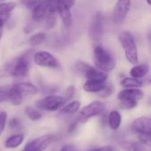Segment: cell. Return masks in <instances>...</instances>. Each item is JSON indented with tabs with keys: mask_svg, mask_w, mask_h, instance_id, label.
Listing matches in <instances>:
<instances>
[{
	"mask_svg": "<svg viewBox=\"0 0 151 151\" xmlns=\"http://www.w3.org/2000/svg\"><path fill=\"white\" fill-rule=\"evenodd\" d=\"M30 68L29 59L27 56H20L11 59L4 64L0 68V76H12L14 78H23L28 74Z\"/></svg>",
	"mask_w": 151,
	"mask_h": 151,
	"instance_id": "obj_1",
	"label": "cell"
},
{
	"mask_svg": "<svg viewBox=\"0 0 151 151\" xmlns=\"http://www.w3.org/2000/svg\"><path fill=\"white\" fill-rule=\"evenodd\" d=\"M119 40L125 50V55L127 61L133 65H137L139 62V56L134 35L128 31H124L119 35Z\"/></svg>",
	"mask_w": 151,
	"mask_h": 151,
	"instance_id": "obj_2",
	"label": "cell"
},
{
	"mask_svg": "<svg viewBox=\"0 0 151 151\" xmlns=\"http://www.w3.org/2000/svg\"><path fill=\"white\" fill-rule=\"evenodd\" d=\"M94 61L96 68L108 73L116 67V61L111 55L102 46L97 45L94 49Z\"/></svg>",
	"mask_w": 151,
	"mask_h": 151,
	"instance_id": "obj_3",
	"label": "cell"
},
{
	"mask_svg": "<svg viewBox=\"0 0 151 151\" xmlns=\"http://www.w3.org/2000/svg\"><path fill=\"white\" fill-rule=\"evenodd\" d=\"M58 0H42L38 3L33 9V19L41 21L47 18L50 14L57 12Z\"/></svg>",
	"mask_w": 151,
	"mask_h": 151,
	"instance_id": "obj_4",
	"label": "cell"
},
{
	"mask_svg": "<svg viewBox=\"0 0 151 151\" xmlns=\"http://www.w3.org/2000/svg\"><path fill=\"white\" fill-rule=\"evenodd\" d=\"M104 110H105V105L104 103L100 101L92 102L80 111L77 117V121L79 123H86L90 119L97 117L102 113H104Z\"/></svg>",
	"mask_w": 151,
	"mask_h": 151,
	"instance_id": "obj_5",
	"label": "cell"
},
{
	"mask_svg": "<svg viewBox=\"0 0 151 151\" xmlns=\"http://www.w3.org/2000/svg\"><path fill=\"white\" fill-rule=\"evenodd\" d=\"M66 103L65 97L60 96H48L35 102V107L46 111H56L60 110Z\"/></svg>",
	"mask_w": 151,
	"mask_h": 151,
	"instance_id": "obj_6",
	"label": "cell"
},
{
	"mask_svg": "<svg viewBox=\"0 0 151 151\" xmlns=\"http://www.w3.org/2000/svg\"><path fill=\"white\" fill-rule=\"evenodd\" d=\"M35 63L42 67H48L51 69H57L59 67V62L58 59L48 51H37L34 55Z\"/></svg>",
	"mask_w": 151,
	"mask_h": 151,
	"instance_id": "obj_7",
	"label": "cell"
},
{
	"mask_svg": "<svg viewBox=\"0 0 151 151\" xmlns=\"http://www.w3.org/2000/svg\"><path fill=\"white\" fill-rule=\"evenodd\" d=\"M131 8V0H118L113 10V21L116 24H121L126 19Z\"/></svg>",
	"mask_w": 151,
	"mask_h": 151,
	"instance_id": "obj_8",
	"label": "cell"
},
{
	"mask_svg": "<svg viewBox=\"0 0 151 151\" xmlns=\"http://www.w3.org/2000/svg\"><path fill=\"white\" fill-rule=\"evenodd\" d=\"M54 135L45 134L27 142L23 151H44L53 142Z\"/></svg>",
	"mask_w": 151,
	"mask_h": 151,
	"instance_id": "obj_9",
	"label": "cell"
},
{
	"mask_svg": "<svg viewBox=\"0 0 151 151\" xmlns=\"http://www.w3.org/2000/svg\"><path fill=\"white\" fill-rule=\"evenodd\" d=\"M104 32V25H103V15L101 12H96L94 16V19L89 27V36L90 38L96 42H100Z\"/></svg>",
	"mask_w": 151,
	"mask_h": 151,
	"instance_id": "obj_10",
	"label": "cell"
},
{
	"mask_svg": "<svg viewBox=\"0 0 151 151\" xmlns=\"http://www.w3.org/2000/svg\"><path fill=\"white\" fill-rule=\"evenodd\" d=\"M132 129L139 134H151V119L141 117L136 119L132 124Z\"/></svg>",
	"mask_w": 151,
	"mask_h": 151,
	"instance_id": "obj_11",
	"label": "cell"
},
{
	"mask_svg": "<svg viewBox=\"0 0 151 151\" xmlns=\"http://www.w3.org/2000/svg\"><path fill=\"white\" fill-rule=\"evenodd\" d=\"M82 75L87 80H95V81H106L108 75L106 73L99 70L98 68H96L91 65H88Z\"/></svg>",
	"mask_w": 151,
	"mask_h": 151,
	"instance_id": "obj_12",
	"label": "cell"
},
{
	"mask_svg": "<svg viewBox=\"0 0 151 151\" xmlns=\"http://www.w3.org/2000/svg\"><path fill=\"white\" fill-rule=\"evenodd\" d=\"M144 96V93L139 89V88H126L121 90L118 94V98L119 100H125V99H129V100H141Z\"/></svg>",
	"mask_w": 151,
	"mask_h": 151,
	"instance_id": "obj_13",
	"label": "cell"
},
{
	"mask_svg": "<svg viewBox=\"0 0 151 151\" xmlns=\"http://www.w3.org/2000/svg\"><path fill=\"white\" fill-rule=\"evenodd\" d=\"M57 12L59 14L61 20L65 27H70L73 23V17L71 13V8L58 2Z\"/></svg>",
	"mask_w": 151,
	"mask_h": 151,
	"instance_id": "obj_14",
	"label": "cell"
},
{
	"mask_svg": "<svg viewBox=\"0 0 151 151\" xmlns=\"http://www.w3.org/2000/svg\"><path fill=\"white\" fill-rule=\"evenodd\" d=\"M13 87L22 95L23 97L26 96L35 95L38 93L37 87L29 82H19V83L13 85Z\"/></svg>",
	"mask_w": 151,
	"mask_h": 151,
	"instance_id": "obj_15",
	"label": "cell"
},
{
	"mask_svg": "<svg viewBox=\"0 0 151 151\" xmlns=\"http://www.w3.org/2000/svg\"><path fill=\"white\" fill-rule=\"evenodd\" d=\"M105 85H106L105 81L87 80V81L83 85V89L88 93H99L104 88Z\"/></svg>",
	"mask_w": 151,
	"mask_h": 151,
	"instance_id": "obj_16",
	"label": "cell"
},
{
	"mask_svg": "<svg viewBox=\"0 0 151 151\" xmlns=\"http://www.w3.org/2000/svg\"><path fill=\"white\" fill-rule=\"evenodd\" d=\"M108 125L111 130H118L121 125V115L120 113L113 110L108 115Z\"/></svg>",
	"mask_w": 151,
	"mask_h": 151,
	"instance_id": "obj_17",
	"label": "cell"
},
{
	"mask_svg": "<svg viewBox=\"0 0 151 151\" xmlns=\"http://www.w3.org/2000/svg\"><path fill=\"white\" fill-rule=\"evenodd\" d=\"M150 71V68L147 65L142 64V65H135L134 67L131 68L130 70V75L131 77L136 78V79H141L143 78L148 74Z\"/></svg>",
	"mask_w": 151,
	"mask_h": 151,
	"instance_id": "obj_18",
	"label": "cell"
},
{
	"mask_svg": "<svg viewBox=\"0 0 151 151\" xmlns=\"http://www.w3.org/2000/svg\"><path fill=\"white\" fill-rule=\"evenodd\" d=\"M120 84L125 88H139L142 87L143 83L140 79H136L134 77H126L121 81Z\"/></svg>",
	"mask_w": 151,
	"mask_h": 151,
	"instance_id": "obj_19",
	"label": "cell"
},
{
	"mask_svg": "<svg viewBox=\"0 0 151 151\" xmlns=\"http://www.w3.org/2000/svg\"><path fill=\"white\" fill-rule=\"evenodd\" d=\"M24 141V135L21 134H14L12 136H10L4 142V146L7 149H15L18 148Z\"/></svg>",
	"mask_w": 151,
	"mask_h": 151,
	"instance_id": "obj_20",
	"label": "cell"
},
{
	"mask_svg": "<svg viewBox=\"0 0 151 151\" xmlns=\"http://www.w3.org/2000/svg\"><path fill=\"white\" fill-rule=\"evenodd\" d=\"M81 108V103L79 101H73L66 105H65L61 111L60 114L61 115H73L75 114Z\"/></svg>",
	"mask_w": 151,
	"mask_h": 151,
	"instance_id": "obj_21",
	"label": "cell"
},
{
	"mask_svg": "<svg viewBox=\"0 0 151 151\" xmlns=\"http://www.w3.org/2000/svg\"><path fill=\"white\" fill-rule=\"evenodd\" d=\"M11 103L13 104V105H20L21 103H22V100H23V96L22 95L12 86L9 89V98H8Z\"/></svg>",
	"mask_w": 151,
	"mask_h": 151,
	"instance_id": "obj_22",
	"label": "cell"
},
{
	"mask_svg": "<svg viewBox=\"0 0 151 151\" xmlns=\"http://www.w3.org/2000/svg\"><path fill=\"white\" fill-rule=\"evenodd\" d=\"M15 2H3L0 3V15H11V12L16 7Z\"/></svg>",
	"mask_w": 151,
	"mask_h": 151,
	"instance_id": "obj_23",
	"label": "cell"
},
{
	"mask_svg": "<svg viewBox=\"0 0 151 151\" xmlns=\"http://www.w3.org/2000/svg\"><path fill=\"white\" fill-rule=\"evenodd\" d=\"M46 40V35L44 33H36L35 35H33L30 38H29V44L31 46H37L40 45L41 43H42L44 41Z\"/></svg>",
	"mask_w": 151,
	"mask_h": 151,
	"instance_id": "obj_24",
	"label": "cell"
},
{
	"mask_svg": "<svg viewBox=\"0 0 151 151\" xmlns=\"http://www.w3.org/2000/svg\"><path fill=\"white\" fill-rule=\"evenodd\" d=\"M26 114L28 117V119H30L33 121H36V120H39L42 119L41 112L38 110H36L31 106L26 107Z\"/></svg>",
	"mask_w": 151,
	"mask_h": 151,
	"instance_id": "obj_25",
	"label": "cell"
},
{
	"mask_svg": "<svg viewBox=\"0 0 151 151\" xmlns=\"http://www.w3.org/2000/svg\"><path fill=\"white\" fill-rule=\"evenodd\" d=\"M119 107L122 110H132L137 106V102L135 100H129V99H125V100H119Z\"/></svg>",
	"mask_w": 151,
	"mask_h": 151,
	"instance_id": "obj_26",
	"label": "cell"
},
{
	"mask_svg": "<svg viewBox=\"0 0 151 151\" xmlns=\"http://www.w3.org/2000/svg\"><path fill=\"white\" fill-rule=\"evenodd\" d=\"M138 138L142 145H146L151 148V134H139Z\"/></svg>",
	"mask_w": 151,
	"mask_h": 151,
	"instance_id": "obj_27",
	"label": "cell"
},
{
	"mask_svg": "<svg viewBox=\"0 0 151 151\" xmlns=\"http://www.w3.org/2000/svg\"><path fill=\"white\" fill-rule=\"evenodd\" d=\"M56 13H52V14H50L49 16H47V18L45 19L46 21H45V27L46 29H51L55 27L56 25V21H57V19H56V16H55Z\"/></svg>",
	"mask_w": 151,
	"mask_h": 151,
	"instance_id": "obj_28",
	"label": "cell"
},
{
	"mask_svg": "<svg viewBox=\"0 0 151 151\" xmlns=\"http://www.w3.org/2000/svg\"><path fill=\"white\" fill-rule=\"evenodd\" d=\"M113 91H114V88H113V86L110 83V84H106L105 87H104V88L101 92H99L98 94H99V96H102V97H107V96H110L113 93Z\"/></svg>",
	"mask_w": 151,
	"mask_h": 151,
	"instance_id": "obj_29",
	"label": "cell"
},
{
	"mask_svg": "<svg viewBox=\"0 0 151 151\" xmlns=\"http://www.w3.org/2000/svg\"><path fill=\"white\" fill-rule=\"evenodd\" d=\"M9 127L12 131H19L21 128V122L19 121V119L13 118L9 122Z\"/></svg>",
	"mask_w": 151,
	"mask_h": 151,
	"instance_id": "obj_30",
	"label": "cell"
},
{
	"mask_svg": "<svg viewBox=\"0 0 151 151\" xmlns=\"http://www.w3.org/2000/svg\"><path fill=\"white\" fill-rule=\"evenodd\" d=\"M9 87L1 86L0 87V104L8 100L9 98Z\"/></svg>",
	"mask_w": 151,
	"mask_h": 151,
	"instance_id": "obj_31",
	"label": "cell"
},
{
	"mask_svg": "<svg viewBox=\"0 0 151 151\" xmlns=\"http://www.w3.org/2000/svg\"><path fill=\"white\" fill-rule=\"evenodd\" d=\"M6 119H7V113L5 111H1L0 112V135L4 130Z\"/></svg>",
	"mask_w": 151,
	"mask_h": 151,
	"instance_id": "obj_32",
	"label": "cell"
},
{
	"mask_svg": "<svg viewBox=\"0 0 151 151\" xmlns=\"http://www.w3.org/2000/svg\"><path fill=\"white\" fill-rule=\"evenodd\" d=\"M74 94H75V88H74V86H69L66 88L65 94V99L66 100V102L70 101L73 97Z\"/></svg>",
	"mask_w": 151,
	"mask_h": 151,
	"instance_id": "obj_33",
	"label": "cell"
},
{
	"mask_svg": "<svg viewBox=\"0 0 151 151\" xmlns=\"http://www.w3.org/2000/svg\"><path fill=\"white\" fill-rule=\"evenodd\" d=\"M131 151H147L145 150L142 147V145H141L140 143H131Z\"/></svg>",
	"mask_w": 151,
	"mask_h": 151,
	"instance_id": "obj_34",
	"label": "cell"
},
{
	"mask_svg": "<svg viewBox=\"0 0 151 151\" xmlns=\"http://www.w3.org/2000/svg\"><path fill=\"white\" fill-rule=\"evenodd\" d=\"M58 2L69 8H72L75 4V0H58Z\"/></svg>",
	"mask_w": 151,
	"mask_h": 151,
	"instance_id": "obj_35",
	"label": "cell"
},
{
	"mask_svg": "<svg viewBox=\"0 0 151 151\" xmlns=\"http://www.w3.org/2000/svg\"><path fill=\"white\" fill-rule=\"evenodd\" d=\"M88 151H116L115 148L112 146H104V147H100L95 150H91Z\"/></svg>",
	"mask_w": 151,
	"mask_h": 151,
	"instance_id": "obj_36",
	"label": "cell"
},
{
	"mask_svg": "<svg viewBox=\"0 0 151 151\" xmlns=\"http://www.w3.org/2000/svg\"><path fill=\"white\" fill-rule=\"evenodd\" d=\"M59 151H76V150L73 145H65Z\"/></svg>",
	"mask_w": 151,
	"mask_h": 151,
	"instance_id": "obj_37",
	"label": "cell"
},
{
	"mask_svg": "<svg viewBox=\"0 0 151 151\" xmlns=\"http://www.w3.org/2000/svg\"><path fill=\"white\" fill-rule=\"evenodd\" d=\"M77 120H76V122H74V123H72L71 125H70V127H69V128H68V132L69 133H72V132H73L74 130H75V127H76V126H77Z\"/></svg>",
	"mask_w": 151,
	"mask_h": 151,
	"instance_id": "obj_38",
	"label": "cell"
},
{
	"mask_svg": "<svg viewBox=\"0 0 151 151\" xmlns=\"http://www.w3.org/2000/svg\"><path fill=\"white\" fill-rule=\"evenodd\" d=\"M3 36V28H0V39L2 38Z\"/></svg>",
	"mask_w": 151,
	"mask_h": 151,
	"instance_id": "obj_39",
	"label": "cell"
},
{
	"mask_svg": "<svg viewBox=\"0 0 151 151\" xmlns=\"http://www.w3.org/2000/svg\"><path fill=\"white\" fill-rule=\"evenodd\" d=\"M146 1H147L148 4H149V5H150V6H151V0H146Z\"/></svg>",
	"mask_w": 151,
	"mask_h": 151,
	"instance_id": "obj_40",
	"label": "cell"
},
{
	"mask_svg": "<svg viewBox=\"0 0 151 151\" xmlns=\"http://www.w3.org/2000/svg\"><path fill=\"white\" fill-rule=\"evenodd\" d=\"M150 41H151V35H150Z\"/></svg>",
	"mask_w": 151,
	"mask_h": 151,
	"instance_id": "obj_41",
	"label": "cell"
},
{
	"mask_svg": "<svg viewBox=\"0 0 151 151\" xmlns=\"http://www.w3.org/2000/svg\"><path fill=\"white\" fill-rule=\"evenodd\" d=\"M1 1H3V0H0V2H1Z\"/></svg>",
	"mask_w": 151,
	"mask_h": 151,
	"instance_id": "obj_42",
	"label": "cell"
},
{
	"mask_svg": "<svg viewBox=\"0 0 151 151\" xmlns=\"http://www.w3.org/2000/svg\"><path fill=\"white\" fill-rule=\"evenodd\" d=\"M150 84H151V80H150Z\"/></svg>",
	"mask_w": 151,
	"mask_h": 151,
	"instance_id": "obj_43",
	"label": "cell"
},
{
	"mask_svg": "<svg viewBox=\"0 0 151 151\" xmlns=\"http://www.w3.org/2000/svg\"><path fill=\"white\" fill-rule=\"evenodd\" d=\"M150 104H151V102H150Z\"/></svg>",
	"mask_w": 151,
	"mask_h": 151,
	"instance_id": "obj_44",
	"label": "cell"
}]
</instances>
